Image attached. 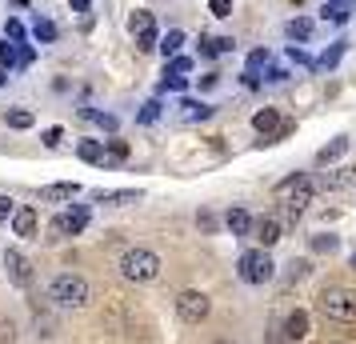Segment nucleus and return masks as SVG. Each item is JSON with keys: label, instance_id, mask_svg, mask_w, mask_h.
<instances>
[{"label": "nucleus", "instance_id": "nucleus-1", "mask_svg": "<svg viewBox=\"0 0 356 344\" xmlns=\"http://www.w3.org/2000/svg\"><path fill=\"white\" fill-rule=\"evenodd\" d=\"M316 309H321V316L332 320V325H353L356 320V293L344 288V284H328V288L316 296Z\"/></svg>", "mask_w": 356, "mask_h": 344}, {"label": "nucleus", "instance_id": "nucleus-2", "mask_svg": "<svg viewBox=\"0 0 356 344\" xmlns=\"http://www.w3.org/2000/svg\"><path fill=\"white\" fill-rule=\"evenodd\" d=\"M120 277L132 280V284H148V280L161 277V256L152 248H129L120 256Z\"/></svg>", "mask_w": 356, "mask_h": 344}, {"label": "nucleus", "instance_id": "nucleus-3", "mask_svg": "<svg viewBox=\"0 0 356 344\" xmlns=\"http://www.w3.org/2000/svg\"><path fill=\"white\" fill-rule=\"evenodd\" d=\"M52 304H60V309H84L88 304V280L76 277V272H60V277L52 280Z\"/></svg>", "mask_w": 356, "mask_h": 344}, {"label": "nucleus", "instance_id": "nucleus-4", "mask_svg": "<svg viewBox=\"0 0 356 344\" xmlns=\"http://www.w3.org/2000/svg\"><path fill=\"white\" fill-rule=\"evenodd\" d=\"M276 272L273 256H268V248H252V252H244L241 256V280L244 284H268Z\"/></svg>", "mask_w": 356, "mask_h": 344}, {"label": "nucleus", "instance_id": "nucleus-5", "mask_svg": "<svg viewBox=\"0 0 356 344\" xmlns=\"http://www.w3.org/2000/svg\"><path fill=\"white\" fill-rule=\"evenodd\" d=\"M280 193H284V213L296 220V216L305 213L308 204H312V181H305V177H289V181L280 184Z\"/></svg>", "mask_w": 356, "mask_h": 344}, {"label": "nucleus", "instance_id": "nucleus-6", "mask_svg": "<svg viewBox=\"0 0 356 344\" xmlns=\"http://www.w3.org/2000/svg\"><path fill=\"white\" fill-rule=\"evenodd\" d=\"M209 312H212V300H209L204 293H196V288H184V293L177 296V316L184 320V325H200Z\"/></svg>", "mask_w": 356, "mask_h": 344}, {"label": "nucleus", "instance_id": "nucleus-7", "mask_svg": "<svg viewBox=\"0 0 356 344\" xmlns=\"http://www.w3.org/2000/svg\"><path fill=\"white\" fill-rule=\"evenodd\" d=\"M129 33H132V40H136V49L140 52L156 49V20H152L148 8H136V13L129 17Z\"/></svg>", "mask_w": 356, "mask_h": 344}, {"label": "nucleus", "instance_id": "nucleus-8", "mask_svg": "<svg viewBox=\"0 0 356 344\" xmlns=\"http://www.w3.org/2000/svg\"><path fill=\"white\" fill-rule=\"evenodd\" d=\"M4 272H8V280H13L17 288H29V284H33V261H29L24 252H17V248L4 252Z\"/></svg>", "mask_w": 356, "mask_h": 344}, {"label": "nucleus", "instance_id": "nucleus-9", "mask_svg": "<svg viewBox=\"0 0 356 344\" xmlns=\"http://www.w3.org/2000/svg\"><path fill=\"white\" fill-rule=\"evenodd\" d=\"M84 224H88V208H68L52 220V232L56 236H76V232H84Z\"/></svg>", "mask_w": 356, "mask_h": 344}, {"label": "nucleus", "instance_id": "nucleus-10", "mask_svg": "<svg viewBox=\"0 0 356 344\" xmlns=\"http://www.w3.org/2000/svg\"><path fill=\"white\" fill-rule=\"evenodd\" d=\"M13 220V232L17 236H24V240H33L36 229H40V220H36V208H29V204H17V213L8 216Z\"/></svg>", "mask_w": 356, "mask_h": 344}, {"label": "nucleus", "instance_id": "nucleus-11", "mask_svg": "<svg viewBox=\"0 0 356 344\" xmlns=\"http://www.w3.org/2000/svg\"><path fill=\"white\" fill-rule=\"evenodd\" d=\"M353 13H356V0H328L321 17L328 20V24H348V20H353Z\"/></svg>", "mask_w": 356, "mask_h": 344}, {"label": "nucleus", "instance_id": "nucleus-12", "mask_svg": "<svg viewBox=\"0 0 356 344\" xmlns=\"http://www.w3.org/2000/svg\"><path fill=\"white\" fill-rule=\"evenodd\" d=\"M252 129H257L260 136H264V145H268V136L280 129V113H276V108H260V113L252 116Z\"/></svg>", "mask_w": 356, "mask_h": 344}, {"label": "nucleus", "instance_id": "nucleus-13", "mask_svg": "<svg viewBox=\"0 0 356 344\" xmlns=\"http://www.w3.org/2000/svg\"><path fill=\"white\" fill-rule=\"evenodd\" d=\"M232 49H236L232 36H200V56H225Z\"/></svg>", "mask_w": 356, "mask_h": 344}, {"label": "nucleus", "instance_id": "nucleus-14", "mask_svg": "<svg viewBox=\"0 0 356 344\" xmlns=\"http://www.w3.org/2000/svg\"><path fill=\"white\" fill-rule=\"evenodd\" d=\"M209 116H212V104H204V100H180V120L196 124V120H209Z\"/></svg>", "mask_w": 356, "mask_h": 344}, {"label": "nucleus", "instance_id": "nucleus-15", "mask_svg": "<svg viewBox=\"0 0 356 344\" xmlns=\"http://www.w3.org/2000/svg\"><path fill=\"white\" fill-rule=\"evenodd\" d=\"M284 336H289V341H305L308 336V312L305 309H296L289 320H284Z\"/></svg>", "mask_w": 356, "mask_h": 344}, {"label": "nucleus", "instance_id": "nucleus-16", "mask_svg": "<svg viewBox=\"0 0 356 344\" xmlns=\"http://www.w3.org/2000/svg\"><path fill=\"white\" fill-rule=\"evenodd\" d=\"M136 200H140L136 188H120V193H104V188H100L97 193V204H113V208H120V204H136Z\"/></svg>", "mask_w": 356, "mask_h": 344}, {"label": "nucleus", "instance_id": "nucleus-17", "mask_svg": "<svg viewBox=\"0 0 356 344\" xmlns=\"http://www.w3.org/2000/svg\"><path fill=\"white\" fill-rule=\"evenodd\" d=\"M76 193H81V184L72 181V184H44V188H40V200H72L76 197Z\"/></svg>", "mask_w": 356, "mask_h": 344}, {"label": "nucleus", "instance_id": "nucleus-18", "mask_svg": "<svg viewBox=\"0 0 356 344\" xmlns=\"http://www.w3.org/2000/svg\"><path fill=\"white\" fill-rule=\"evenodd\" d=\"M225 224H228V232H232V236H248V229H252V216L244 213V208H228Z\"/></svg>", "mask_w": 356, "mask_h": 344}, {"label": "nucleus", "instance_id": "nucleus-19", "mask_svg": "<svg viewBox=\"0 0 356 344\" xmlns=\"http://www.w3.org/2000/svg\"><path fill=\"white\" fill-rule=\"evenodd\" d=\"M76 156L88 164H104V140H81L76 145Z\"/></svg>", "mask_w": 356, "mask_h": 344}, {"label": "nucleus", "instance_id": "nucleus-20", "mask_svg": "<svg viewBox=\"0 0 356 344\" xmlns=\"http://www.w3.org/2000/svg\"><path fill=\"white\" fill-rule=\"evenodd\" d=\"M257 240H260V248H273L276 240H280V220H260L257 224Z\"/></svg>", "mask_w": 356, "mask_h": 344}, {"label": "nucleus", "instance_id": "nucleus-21", "mask_svg": "<svg viewBox=\"0 0 356 344\" xmlns=\"http://www.w3.org/2000/svg\"><path fill=\"white\" fill-rule=\"evenodd\" d=\"M344 148H348V136H337L332 145H324L321 152H316V164H332V161H340V156H344Z\"/></svg>", "mask_w": 356, "mask_h": 344}, {"label": "nucleus", "instance_id": "nucleus-22", "mask_svg": "<svg viewBox=\"0 0 356 344\" xmlns=\"http://www.w3.org/2000/svg\"><path fill=\"white\" fill-rule=\"evenodd\" d=\"M4 124H8V129H33L36 116L29 113V108H13V113H4Z\"/></svg>", "mask_w": 356, "mask_h": 344}, {"label": "nucleus", "instance_id": "nucleus-23", "mask_svg": "<svg viewBox=\"0 0 356 344\" xmlns=\"http://www.w3.org/2000/svg\"><path fill=\"white\" fill-rule=\"evenodd\" d=\"M284 33H289L292 40H308V36H312V20L296 17V20H289V24H284Z\"/></svg>", "mask_w": 356, "mask_h": 344}, {"label": "nucleus", "instance_id": "nucleus-24", "mask_svg": "<svg viewBox=\"0 0 356 344\" xmlns=\"http://www.w3.org/2000/svg\"><path fill=\"white\" fill-rule=\"evenodd\" d=\"M129 156V145L124 140H104V164H120Z\"/></svg>", "mask_w": 356, "mask_h": 344}, {"label": "nucleus", "instance_id": "nucleus-25", "mask_svg": "<svg viewBox=\"0 0 356 344\" xmlns=\"http://www.w3.org/2000/svg\"><path fill=\"white\" fill-rule=\"evenodd\" d=\"M180 44H184V33H180V28H172V33L164 36L161 44H156V49H161L164 60H168V56H177V52H180Z\"/></svg>", "mask_w": 356, "mask_h": 344}, {"label": "nucleus", "instance_id": "nucleus-26", "mask_svg": "<svg viewBox=\"0 0 356 344\" xmlns=\"http://www.w3.org/2000/svg\"><path fill=\"white\" fill-rule=\"evenodd\" d=\"M33 36L40 40V44H52V40H56V24H52V20H40V17H36V24H33Z\"/></svg>", "mask_w": 356, "mask_h": 344}, {"label": "nucleus", "instance_id": "nucleus-27", "mask_svg": "<svg viewBox=\"0 0 356 344\" xmlns=\"http://www.w3.org/2000/svg\"><path fill=\"white\" fill-rule=\"evenodd\" d=\"M17 65H20V52H17V44H8V40H4V44H0V68H4V72H13Z\"/></svg>", "mask_w": 356, "mask_h": 344}, {"label": "nucleus", "instance_id": "nucleus-28", "mask_svg": "<svg viewBox=\"0 0 356 344\" xmlns=\"http://www.w3.org/2000/svg\"><path fill=\"white\" fill-rule=\"evenodd\" d=\"M81 116H84V120H97L104 132H113V129H116V116H108V113H92V108H84Z\"/></svg>", "mask_w": 356, "mask_h": 344}, {"label": "nucleus", "instance_id": "nucleus-29", "mask_svg": "<svg viewBox=\"0 0 356 344\" xmlns=\"http://www.w3.org/2000/svg\"><path fill=\"white\" fill-rule=\"evenodd\" d=\"M161 88H164V92H168V88H172V92H180V88H188V76H177V72H168V68H164Z\"/></svg>", "mask_w": 356, "mask_h": 344}, {"label": "nucleus", "instance_id": "nucleus-30", "mask_svg": "<svg viewBox=\"0 0 356 344\" xmlns=\"http://www.w3.org/2000/svg\"><path fill=\"white\" fill-rule=\"evenodd\" d=\"M268 49H257V52H248V72H260V68H268Z\"/></svg>", "mask_w": 356, "mask_h": 344}, {"label": "nucleus", "instance_id": "nucleus-31", "mask_svg": "<svg viewBox=\"0 0 356 344\" xmlns=\"http://www.w3.org/2000/svg\"><path fill=\"white\" fill-rule=\"evenodd\" d=\"M0 344H17V325L8 316H0Z\"/></svg>", "mask_w": 356, "mask_h": 344}, {"label": "nucleus", "instance_id": "nucleus-32", "mask_svg": "<svg viewBox=\"0 0 356 344\" xmlns=\"http://www.w3.org/2000/svg\"><path fill=\"white\" fill-rule=\"evenodd\" d=\"M4 36H8L13 44H20V40H24V24H20V20H4Z\"/></svg>", "mask_w": 356, "mask_h": 344}, {"label": "nucleus", "instance_id": "nucleus-33", "mask_svg": "<svg viewBox=\"0 0 356 344\" xmlns=\"http://www.w3.org/2000/svg\"><path fill=\"white\" fill-rule=\"evenodd\" d=\"M168 60H172V65H168V72H177V76H184V72H193V60H188V56H168Z\"/></svg>", "mask_w": 356, "mask_h": 344}, {"label": "nucleus", "instance_id": "nucleus-34", "mask_svg": "<svg viewBox=\"0 0 356 344\" xmlns=\"http://www.w3.org/2000/svg\"><path fill=\"white\" fill-rule=\"evenodd\" d=\"M340 52H344V40H340V44H332V49L324 52V56H321V60H316V65H321V68H332V65H337V60H340Z\"/></svg>", "mask_w": 356, "mask_h": 344}, {"label": "nucleus", "instance_id": "nucleus-35", "mask_svg": "<svg viewBox=\"0 0 356 344\" xmlns=\"http://www.w3.org/2000/svg\"><path fill=\"white\" fill-rule=\"evenodd\" d=\"M209 13L212 17H220V20L232 17V0H209Z\"/></svg>", "mask_w": 356, "mask_h": 344}, {"label": "nucleus", "instance_id": "nucleus-36", "mask_svg": "<svg viewBox=\"0 0 356 344\" xmlns=\"http://www.w3.org/2000/svg\"><path fill=\"white\" fill-rule=\"evenodd\" d=\"M156 116H161V100H148V104H145V113H140V124H152Z\"/></svg>", "mask_w": 356, "mask_h": 344}, {"label": "nucleus", "instance_id": "nucleus-37", "mask_svg": "<svg viewBox=\"0 0 356 344\" xmlns=\"http://www.w3.org/2000/svg\"><path fill=\"white\" fill-rule=\"evenodd\" d=\"M17 213V200L13 197H0V224H8V216Z\"/></svg>", "mask_w": 356, "mask_h": 344}, {"label": "nucleus", "instance_id": "nucleus-38", "mask_svg": "<svg viewBox=\"0 0 356 344\" xmlns=\"http://www.w3.org/2000/svg\"><path fill=\"white\" fill-rule=\"evenodd\" d=\"M312 248L316 252H332L337 248V236H312Z\"/></svg>", "mask_w": 356, "mask_h": 344}, {"label": "nucleus", "instance_id": "nucleus-39", "mask_svg": "<svg viewBox=\"0 0 356 344\" xmlns=\"http://www.w3.org/2000/svg\"><path fill=\"white\" fill-rule=\"evenodd\" d=\"M60 140H65V132H60V129H49V132H44V145H49V148H56Z\"/></svg>", "mask_w": 356, "mask_h": 344}, {"label": "nucleus", "instance_id": "nucleus-40", "mask_svg": "<svg viewBox=\"0 0 356 344\" xmlns=\"http://www.w3.org/2000/svg\"><path fill=\"white\" fill-rule=\"evenodd\" d=\"M289 60H296V65H312V60H308V52H305V49H296V44L289 49Z\"/></svg>", "mask_w": 356, "mask_h": 344}, {"label": "nucleus", "instance_id": "nucleus-41", "mask_svg": "<svg viewBox=\"0 0 356 344\" xmlns=\"http://www.w3.org/2000/svg\"><path fill=\"white\" fill-rule=\"evenodd\" d=\"M33 60H36V52L24 44V49H20V65H33Z\"/></svg>", "mask_w": 356, "mask_h": 344}, {"label": "nucleus", "instance_id": "nucleus-42", "mask_svg": "<svg viewBox=\"0 0 356 344\" xmlns=\"http://www.w3.org/2000/svg\"><path fill=\"white\" fill-rule=\"evenodd\" d=\"M68 4H72V13H88V4H92V0H68Z\"/></svg>", "mask_w": 356, "mask_h": 344}, {"label": "nucleus", "instance_id": "nucleus-43", "mask_svg": "<svg viewBox=\"0 0 356 344\" xmlns=\"http://www.w3.org/2000/svg\"><path fill=\"white\" fill-rule=\"evenodd\" d=\"M4 81H8V72H4V68H0V84H4Z\"/></svg>", "mask_w": 356, "mask_h": 344}, {"label": "nucleus", "instance_id": "nucleus-44", "mask_svg": "<svg viewBox=\"0 0 356 344\" xmlns=\"http://www.w3.org/2000/svg\"><path fill=\"white\" fill-rule=\"evenodd\" d=\"M348 264H353V268H356V252H353V256H348Z\"/></svg>", "mask_w": 356, "mask_h": 344}, {"label": "nucleus", "instance_id": "nucleus-45", "mask_svg": "<svg viewBox=\"0 0 356 344\" xmlns=\"http://www.w3.org/2000/svg\"><path fill=\"white\" fill-rule=\"evenodd\" d=\"M216 344H232V341H216Z\"/></svg>", "mask_w": 356, "mask_h": 344}, {"label": "nucleus", "instance_id": "nucleus-46", "mask_svg": "<svg viewBox=\"0 0 356 344\" xmlns=\"http://www.w3.org/2000/svg\"><path fill=\"white\" fill-rule=\"evenodd\" d=\"M353 172H356V168H353Z\"/></svg>", "mask_w": 356, "mask_h": 344}]
</instances>
